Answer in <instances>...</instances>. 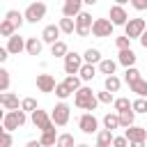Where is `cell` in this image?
Masks as SVG:
<instances>
[{"label": "cell", "mask_w": 147, "mask_h": 147, "mask_svg": "<svg viewBox=\"0 0 147 147\" xmlns=\"http://www.w3.org/2000/svg\"><path fill=\"white\" fill-rule=\"evenodd\" d=\"M74 103H76L78 108H83V110H94V108L99 106V99H96V94L92 92V87L83 85V87L74 94Z\"/></svg>", "instance_id": "1"}, {"label": "cell", "mask_w": 147, "mask_h": 147, "mask_svg": "<svg viewBox=\"0 0 147 147\" xmlns=\"http://www.w3.org/2000/svg\"><path fill=\"white\" fill-rule=\"evenodd\" d=\"M28 122V117H25V110L23 108H18V110H7L5 115H2V131H16V129H21L23 124Z\"/></svg>", "instance_id": "2"}, {"label": "cell", "mask_w": 147, "mask_h": 147, "mask_svg": "<svg viewBox=\"0 0 147 147\" xmlns=\"http://www.w3.org/2000/svg\"><path fill=\"white\" fill-rule=\"evenodd\" d=\"M23 16H25V21H28V23H39V21L46 16V5H44L41 0L30 2V5H28V9L23 11Z\"/></svg>", "instance_id": "3"}, {"label": "cell", "mask_w": 147, "mask_h": 147, "mask_svg": "<svg viewBox=\"0 0 147 147\" xmlns=\"http://www.w3.org/2000/svg\"><path fill=\"white\" fill-rule=\"evenodd\" d=\"M113 21L110 18H94V25H92V34L96 39H106V37H113Z\"/></svg>", "instance_id": "4"}, {"label": "cell", "mask_w": 147, "mask_h": 147, "mask_svg": "<svg viewBox=\"0 0 147 147\" xmlns=\"http://www.w3.org/2000/svg\"><path fill=\"white\" fill-rule=\"evenodd\" d=\"M69 117H71V108H69L64 101L55 103V108L51 110V119L55 122V126H64V124H69Z\"/></svg>", "instance_id": "5"}, {"label": "cell", "mask_w": 147, "mask_h": 147, "mask_svg": "<svg viewBox=\"0 0 147 147\" xmlns=\"http://www.w3.org/2000/svg\"><path fill=\"white\" fill-rule=\"evenodd\" d=\"M32 124L44 133V131H51V129H55V122L51 119V115L46 113V110H41V108H37L34 113H32Z\"/></svg>", "instance_id": "6"}, {"label": "cell", "mask_w": 147, "mask_h": 147, "mask_svg": "<svg viewBox=\"0 0 147 147\" xmlns=\"http://www.w3.org/2000/svg\"><path fill=\"white\" fill-rule=\"evenodd\" d=\"M83 64H85L83 55H78V53H67V57H64V71H67V76H76V74H80Z\"/></svg>", "instance_id": "7"}, {"label": "cell", "mask_w": 147, "mask_h": 147, "mask_svg": "<svg viewBox=\"0 0 147 147\" xmlns=\"http://www.w3.org/2000/svg\"><path fill=\"white\" fill-rule=\"evenodd\" d=\"M92 25H94V21H92V16H90L87 11H80V14L76 16V34H78V37H90Z\"/></svg>", "instance_id": "8"}, {"label": "cell", "mask_w": 147, "mask_h": 147, "mask_svg": "<svg viewBox=\"0 0 147 147\" xmlns=\"http://www.w3.org/2000/svg\"><path fill=\"white\" fill-rule=\"evenodd\" d=\"M124 30H126L129 39H140L142 32L147 30V23H145V18H129V23L124 25Z\"/></svg>", "instance_id": "9"}, {"label": "cell", "mask_w": 147, "mask_h": 147, "mask_svg": "<svg viewBox=\"0 0 147 147\" xmlns=\"http://www.w3.org/2000/svg\"><path fill=\"white\" fill-rule=\"evenodd\" d=\"M78 126L83 133H99V119L94 117V113H83L78 117Z\"/></svg>", "instance_id": "10"}, {"label": "cell", "mask_w": 147, "mask_h": 147, "mask_svg": "<svg viewBox=\"0 0 147 147\" xmlns=\"http://www.w3.org/2000/svg\"><path fill=\"white\" fill-rule=\"evenodd\" d=\"M83 0H64L62 2V14L67 16V18H76L80 11H83Z\"/></svg>", "instance_id": "11"}, {"label": "cell", "mask_w": 147, "mask_h": 147, "mask_svg": "<svg viewBox=\"0 0 147 147\" xmlns=\"http://www.w3.org/2000/svg\"><path fill=\"white\" fill-rule=\"evenodd\" d=\"M37 87H39V92L51 94V92H55L57 83H55V78H53L51 74H39V76H37Z\"/></svg>", "instance_id": "12"}, {"label": "cell", "mask_w": 147, "mask_h": 147, "mask_svg": "<svg viewBox=\"0 0 147 147\" xmlns=\"http://www.w3.org/2000/svg\"><path fill=\"white\" fill-rule=\"evenodd\" d=\"M124 136H126V140L129 142H145V138H147V126H129L126 131H124Z\"/></svg>", "instance_id": "13"}, {"label": "cell", "mask_w": 147, "mask_h": 147, "mask_svg": "<svg viewBox=\"0 0 147 147\" xmlns=\"http://www.w3.org/2000/svg\"><path fill=\"white\" fill-rule=\"evenodd\" d=\"M110 21H113V25H126V23H129V14H126V9L119 7V5L110 7Z\"/></svg>", "instance_id": "14"}, {"label": "cell", "mask_w": 147, "mask_h": 147, "mask_svg": "<svg viewBox=\"0 0 147 147\" xmlns=\"http://www.w3.org/2000/svg\"><path fill=\"white\" fill-rule=\"evenodd\" d=\"M60 32H62V30H60V25H46V28H44V32H41V41L53 46L55 41H60Z\"/></svg>", "instance_id": "15"}, {"label": "cell", "mask_w": 147, "mask_h": 147, "mask_svg": "<svg viewBox=\"0 0 147 147\" xmlns=\"http://www.w3.org/2000/svg\"><path fill=\"white\" fill-rule=\"evenodd\" d=\"M25 41H28V39L18 37V32H16L14 37H9V39H7V51H9L11 55H18V53H23V51H25Z\"/></svg>", "instance_id": "16"}, {"label": "cell", "mask_w": 147, "mask_h": 147, "mask_svg": "<svg viewBox=\"0 0 147 147\" xmlns=\"http://www.w3.org/2000/svg\"><path fill=\"white\" fill-rule=\"evenodd\" d=\"M0 106L5 108V110H18L21 106H18V96L14 94V92H2L0 94Z\"/></svg>", "instance_id": "17"}, {"label": "cell", "mask_w": 147, "mask_h": 147, "mask_svg": "<svg viewBox=\"0 0 147 147\" xmlns=\"http://www.w3.org/2000/svg\"><path fill=\"white\" fill-rule=\"evenodd\" d=\"M41 48H44V41L41 39L28 37V41H25V53L28 55H41Z\"/></svg>", "instance_id": "18"}, {"label": "cell", "mask_w": 147, "mask_h": 147, "mask_svg": "<svg viewBox=\"0 0 147 147\" xmlns=\"http://www.w3.org/2000/svg\"><path fill=\"white\" fill-rule=\"evenodd\" d=\"M136 57H138V55H136L131 48H126V51H119L117 62H119L122 67H126V69H129V67H133V64H136Z\"/></svg>", "instance_id": "19"}, {"label": "cell", "mask_w": 147, "mask_h": 147, "mask_svg": "<svg viewBox=\"0 0 147 147\" xmlns=\"http://www.w3.org/2000/svg\"><path fill=\"white\" fill-rule=\"evenodd\" d=\"M113 131H108V129H101L99 133H96V145L94 147H110L113 145Z\"/></svg>", "instance_id": "20"}, {"label": "cell", "mask_w": 147, "mask_h": 147, "mask_svg": "<svg viewBox=\"0 0 147 147\" xmlns=\"http://www.w3.org/2000/svg\"><path fill=\"white\" fill-rule=\"evenodd\" d=\"M5 18H7V21H9V23L16 28V30H21V25L25 23V16H23L21 11H16V9H9V11L5 14Z\"/></svg>", "instance_id": "21"}, {"label": "cell", "mask_w": 147, "mask_h": 147, "mask_svg": "<svg viewBox=\"0 0 147 147\" xmlns=\"http://www.w3.org/2000/svg\"><path fill=\"white\" fill-rule=\"evenodd\" d=\"M122 124H119V113H108L106 117H103V129H108V131H115V129H119Z\"/></svg>", "instance_id": "22"}, {"label": "cell", "mask_w": 147, "mask_h": 147, "mask_svg": "<svg viewBox=\"0 0 147 147\" xmlns=\"http://www.w3.org/2000/svg\"><path fill=\"white\" fill-rule=\"evenodd\" d=\"M83 60H85L87 64H99L103 57H101V51H99V48H87V51L83 53Z\"/></svg>", "instance_id": "23"}, {"label": "cell", "mask_w": 147, "mask_h": 147, "mask_svg": "<svg viewBox=\"0 0 147 147\" xmlns=\"http://www.w3.org/2000/svg\"><path fill=\"white\" fill-rule=\"evenodd\" d=\"M39 140H41V145H44V147H55V145H57V133H55V129L44 131Z\"/></svg>", "instance_id": "24"}, {"label": "cell", "mask_w": 147, "mask_h": 147, "mask_svg": "<svg viewBox=\"0 0 147 147\" xmlns=\"http://www.w3.org/2000/svg\"><path fill=\"white\" fill-rule=\"evenodd\" d=\"M57 25H60V30H62L64 34H74V32H76V18H67V16H64V18H60Z\"/></svg>", "instance_id": "25"}, {"label": "cell", "mask_w": 147, "mask_h": 147, "mask_svg": "<svg viewBox=\"0 0 147 147\" xmlns=\"http://www.w3.org/2000/svg\"><path fill=\"white\" fill-rule=\"evenodd\" d=\"M115 69H117V62L115 60H101L99 62V71L106 74V76H115Z\"/></svg>", "instance_id": "26"}, {"label": "cell", "mask_w": 147, "mask_h": 147, "mask_svg": "<svg viewBox=\"0 0 147 147\" xmlns=\"http://www.w3.org/2000/svg\"><path fill=\"white\" fill-rule=\"evenodd\" d=\"M133 119H136V110L131 108V110H124V113H119V124H122V129H129V126H133Z\"/></svg>", "instance_id": "27"}, {"label": "cell", "mask_w": 147, "mask_h": 147, "mask_svg": "<svg viewBox=\"0 0 147 147\" xmlns=\"http://www.w3.org/2000/svg\"><path fill=\"white\" fill-rule=\"evenodd\" d=\"M67 53H69V48H67V44L62 39L51 46V55H55V57H67Z\"/></svg>", "instance_id": "28"}, {"label": "cell", "mask_w": 147, "mask_h": 147, "mask_svg": "<svg viewBox=\"0 0 147 147\" xmlns=\"http://www.w3.org/2000/svg\"><path fill=\"white\" fill-rule=\"evenodd\" d=\"M78 76H80V80H85V83H87V80H92V78L96 76V67H94V64H87V62H85Z\"/></svg>", "instance_id": "29"}, {"label": "cell", "mask_w": 147, "mask_h": 147, "mask_svg": "<svg viewBox=\"0 0 147 147\" xmlns=\"http://www.w3.org/2000/svg\"><path fill=\"white\" fill-rule=\"evenodd\" d=\"M129 87H131V92H136L138 96H142V99H147V80H142V78H140V80H136V83H131Z\"/></svg>", "instance_id": "30"}, {"label": "cell", "mask_w": 147, "mask_h": 147, "mask_svg": "<svg viewBox=\"0 0 147 147\" xmlns=\"http://www.w3.org/2000/svg\"><path fill=\"white\" fill-rule=\"evenodd\" d=\"M113 108H115V113H124V110H131V108H133V101H129V99L119 96V99H115Z\"/></svg>", "instance_id": "31"}, {"label": "cell", "mask_w": 147, "mask_h": 147, "mask_svg": "<svg viewBox=\"0 0 147 147\" xmlns=\"http://www.w3.org/2000/svg\"><path fill=\"white\" fill-rule=\"evenodd\" d=\"M16 32H18V30H16V28H14V25H11V23H9L7 18H2V23H0V34L9 39V37H14Z\"/></svg>", "instance_id": "32"}, {"label": "cell", "mask_w": 147, "mask_h": 147, "mask_svg": "<svg viewBox=\"0 0 147 147\" xmlns=\"http://www.w3.org/2000/svg\"><path fill=\"white\" fill-rule=\"evenodd\" d=\"M119 85H122V80H119L117 76H106V80H103V87H106L108 92H117Z\"/></svg>", "instance_id": "33"}, {"label": "cell", "mask_w": 147, "mask_h": 147, "mask_svg": "<svg viewBox=\"0 0 147 147\" xmlns=\"http://www.w3.org/2000/svg\"><path fill=\"white\" fill-rule=\"evenodd\" d=\"M64 83H67V87H69L71 92H78V90L83 87V85H80V83H83V80H80V76H67V78H64Z\"/></svg>", "instance_id": "34"}, {"label": "cell", "mask_w": 147, "mask_h": 147, "mask_svg": "<svg viewBox=\"0 0 147 147\" xmlns=\"http://www.w3.org/2000/svg\"><path fill=\"white\" fill-rule=\"evenodd\" d=\"M124 80L131 85V83H136V80H140V71L136 69V67H129L126 71H124Z\"/></svg>", "instance_id": "35"}, {"label": "cell", "mask_w": 147, "mask_h": 147, "mask_svg": "<svg viewBox=\"0 0 147 147\" xmlns=\"http://www.w3.org/2000/svg\"><path fill=\"white\" fill-rule=\"evenodd\" d=\"M69 94H74V92H71V90L67 87V83H64V80H62V83H57V87H55V96L64 101V99H67Z\"/></svg>", "instance_id": "36"}, {"label": "cell", "mask_w": 147, "mask_h": 147, "mask_svg": "<svg viewBox=\"0 0 147 147\" xmlns=\"http://www.w3.org/2000/svg\"><path fill=\"white\" fill-rule=\"evenodd\" d=\"M21 108H23L25 113H34L39 106H37V99H32V96H25V99L21 101Z\"/></svg>", "instance_id": "37"}, {"label": "cell", "mask_w": 147, "mask_h": 147, "mask_svg": "<svg viewBox=\"0 0 147 147\" xmlns=\"http://www.w3.org/2000/svg\"><path fill=\"white\" fill-rule=\"evenodd\" d=\"M9 90V71L2 67L0 69V92H7Z\"/></svg>", "instance_id": "38"}, {"label": "cell", "mask_w": 147, "mask_h": 147, "mask_svg": "<svg viewBox=\"0 0 147 147\" xmlns=\"http://www.w3.org/2000/svg\"><path fill=\"white\" fill-rule=\"evenodd\" d=\"M57 145L60 147H74V136L71 133H60L57 136Z\"/></svg>", "instance_id": "39"}, {"label": "cell", "mask_w": 147, "mask_h": 147, "mask_svg": "<svg viewBox=\"0 0 147 147\" xmlns=\"http://www.w3.org/2000/svg\"><path fill=\"white\" fill-rule=\"evenodd\" d=\"M133 110H136V113H142V115H147V99L138 96V99L133 101Z\"/></svg>", "instance_id": "40"}, {"label": "cell", "mask_w": 147, "mask_h": 147, "mask_svg": "<svg viewBox=\"0 0 147 147\" xmlns=\"http://www.w3.org/2000/svg\"><path fill=\"white\" fill-rule=\"evenodd\" d=\"M96 99H99V103H115V96H113V92H108V90L99 92Z\"/></svg>", "instance_id": "41"}, {"label": "cell", "mask_w": 147, "mask_h": 147, "mask_svg": "<svg viewBox=\"0 0 147 147\" xmlns=\"http://www.w3.org/2000/svg\"><path fill=\"white\" fill-rule=\"evenodd\" d=\"M115 46H117L119 51H126V48H131V39H129L126 34H124V37H117V39H115Z\"/></svg>", "instance_id": "42"}, {"label": "cell", "mask_w": 147, "mask_h": 147, "mask_svg": "<svg viewBox=\"0 0 147 147\" xmlns=\"http://www.w3.org/2000/svg\"><path fill=\"white\" fill-rule=\"evenodd\" d=\"M113 147H129L126 136H115V138H113Z\"/></svg>", "instance_id": "43"}, {"label": "cell", "mask_w": 147, "mask_h": 147, "mask_svg": "<svg viewBox=\"0 0 147 147\" xmlns=\"http://www.w3.org/2000/svg\"><path fill=\"white\" fill-rule=\"evenodd\" d=\"M131 7L136 11H145L147 9V0H131Z\"/></svg>", "instance_id": "44"}, {"label": "cell", "mask_w": 147, "mask_h": 147, "mask_svg": "<svg viewBox=\"0 0 147 147\" xmlns=\"http://www.w3.org/2000/svg\"><path fill=\"white\" fill-rule=\"evenodd\" d=\"M9 55H11V53L7 51V46H5V48H0V62H5V60H7Z\"/></svg>", "instance_id": "45"}, {"label": "cell", "mask_w": 147, "mask_h": 147, "mask_svg": "<svg viewBox=\"0 0 147 147\" xmlns=\"http://www.w3.org/2000/svg\"><path fill=\"white\" fill-rule=\"evenodd\" d=\"M25 147H44V145H41V140H28Z\"/></svg>", "instance_id": "46"}, {"label": "cell", "mask_w": 147, "mask_h": 147, "mask_svg": "<svg viewBox=\"0 0 147 147\" xmlns=\"http://www.w3.org/2000/svg\"><path fill=\"white\" fill-rule=\"evenodd\" d=\"M140 46H142V48H147V30H145V32H142V37H140Z\"/></svg>", "instance_id": "47"}, {"label": "cell", "mask_w": 147, "mask_h": 147, "mask_svg": "<svg viewBox=\"0 0 147 147\" xmlns=\"http://www.w3.org/2000/svg\"><path fill=\"white\" fill-rule=\"evenodd\" d=\"M129 147H147L145 142H129Z\"/></svg>", "instance_id": "48"}, {"label": "cell", "mask_w": 147, "mask_h": 147, "mask_svg": "<svg viewBox=\"0 0 147 147\" xmlns=\"http://www.w3.org/2000/svg\"><path fill=\"white\" fill-rule=\"evenodd\" d=\"M83 2H85V5H90V7H92V5H96V2H99V0H83Z\"/></svg>", "instance_id": "49"}, {"label": "cell", "mask_w": 147, "mask_h": 147, "mask_svg": "<svg viewBox=\"0 0 147 147\" xmlns=\"http://www.w3.org/2000/svg\"><path fill=\"white\" fill-rule=\"evenodd\" d=\"M115 2H117V5L122 7V5H126V2H131V0H115Z\"/></svg>", "instance_id": "50"}, {"label": "cell", "mask_w": 147, "mask_h": 147, "mask_svg": "<svg viewBox=\"0 0 147 147\" xmlns=\"http://www.w3.org/2000/svg\"><path fill=\"white\" fill-rule=\"evenodd\" d=\"M76 147H90V145H85V142H80V145H76Z\"/></svg>", "instance_id": "51"}, {"label": "cell", "mask_w": 147, "mask_h": 147, "mask_svg": "<svg viewBox=\"0 0 147 147\" xmlns=\"http://www.w3.org/2000/svg\"><path fill=\"white\" fill-rule=\"evenodd\" d=\"M34 2H37V0H34Z\"/></svg>", "instance_id": "52"}]
</instances>
